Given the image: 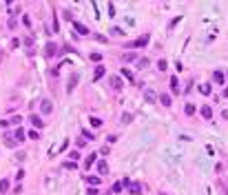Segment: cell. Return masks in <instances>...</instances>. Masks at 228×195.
Returning <instances> with one entry per match:
<instances>
[{
  "instance_id": "cell-33",
  "label": "cell",
  "mask_w": 228,
  "mask_h": 195,
  "mask_svg": "<svg viewBox=\"0 0 228 195\" xmlns=\"http://www.w3.org/2000/svg\"><path fill=\"white\" fill-rule=\"evenodd\" d=\"M201 93L208 95V93H211V84H201Z\"/></svg>"
},
{
  "instance_id": "cell-11",
  "label": "cell",
  "mask_w": 228,
  "mask_h": 195,
  "mask_svg": "<svg viewBox=\"0 0 228 195\" xmlns=\"http://www.w3.org/2000/svg\"><path fill=\"white\" fill-rule=\"evenodd\" d=\"M111 84H113V89H115V91H122V80H120L117 76H113V78H111Z\"/></svg>"
},
{
  "instance_id": "cell-1",
  "label": "cell",
  "mask_w": 228,
  "mask_h": 195,
  "mask_svg": "<svg viewBox=\"0 0 228 195\" xmlns=\"http://www.w3.org/2000/svg\"><path fill=\"white\" fill-rule=\"evenodd\" d=\"M146 44H148V33L140 36V38L133 40V42H129V44H126V49H142V47H146Z\"/></svg>"
},
{
  "instance_id": "cell-38",
  "label": "cell",
  "mask_w": 228,
  "mask_h": 195,
  "mask_svg": "<svg viewBox=\"0 0 228 195\" xmlns=\"http://www.w3.org/2000/svg\"><path fill=\"white\" fill-rule=\"evenodd\" d=\"M221 115H224V118H226V120H228V111H224V113H221Z\"/></svg>"
},
{
  "instance_id": "cell-40",
  "label": "cell",
  "mask_w": 228,
  "mask_h": 195,
  "mask_svg": "<svg viewBox=\"0 0 228 195\" xmlns=\"http://www.w3.org/2000/svg\"><path fill=\"white\" fill-rule=\"evenodd\" d=\"M160 195H168V193H160Z\"/></svg>"
},
{
  "instance_id": "cell-16",
  "label": "cell",
  "mask_w": 228,
  "mask_h": 195,
  "mask_svg": "<svg viewBox=\"0 0 228 195\" xmlns=\"http://www.w3.org/2000/svg\"><path fill=\"white\" fill-rule=\"evenodd\" d=\"M75 84H78V76H71V78H69V87H67V91H69V93H71V91H73V87H75Z\"/></svg>"
},
{
  "instance_id": "cell-27",
  "label": "cell",
  "mask_w": 228,
  "mask_h": 195,
  "mask_svg": "<svg viewBox=\"0 0 228 195\" xmlns=\"http://www.w3.org/2000/svg\"><path fill=\"white\" fill-rule=\"evenodd\" d=\"M82 138H84V140H95V135H93L91 131H87V129L82 131Z\"/></svg>"
},
{
  "instance_id": "cell-19",
  "label": "cell",
  "mask_w": 228,
  "mask_h": 195,
  "mask_svg": "<svg viewBox=\"0 0 228 195\" xmlns=\"http://www.w3.org/2000/svg\"><path fill=\"white\" fill-rule=\"evenodd\" d=\"M5 144L9 146V149H13V146H16L18 142H16V138H11V135H7V138H5Z\"/></svg>"
},
{
  "instance_id": "cell-22",
  "label": "cell",
  "mask_w": 228,
  "mask_h": 195,
  "mask_svg": "<svg viewBox=\"0 0 228 195\" xmlns=\"http://www.w3.org/2000/svg\"><path fill=\"white\" fill-rule=\"evenodd\" d=\"M9 191V180H0V193H7Z\"/></svg>"
},
{
  "instance_id": "cell-8",
  "label": "cell",
  "mask_w": 228,
  "mask_h": 195,
  "mask_svg": "<svg viewBox=\"0 0 228 195\" xmlns=\"http://www.w3.org/2000/svg\"><path fill=\"white\" fill-rule=\"evenodd\" d=\"M29 122H31V124H33L36 129H42V127H44V122H42V118H40V115H31V118H29Z\"/></svg>"
},
{
  "instance_id": "cell-18",
  "label": "cell",
  "mask_w": 228,
  "mask_h": 195,
  "mask_svg": "<svg viewBox=\"0 0 228 195\" xmlns=\"http://www.w3.org/2000/svg\"><path fill=\"white\" fill-rule=\"evenodd\" d=\"M144 100L146 102H155V93L153 91H144Z\"/></svg>"
},
{
  "instance_id": "cell-32",
  "label": "cell",
  "mask_w": 228,
  "mask_h": 195,
  "mask_svg": "<svg viewBox=\"0 0 228 195\" xmlns=\"http://www.w3.org/2000/svg\"><path fill=\"white\" fill-rule=\"evenodd\" d=\"M69 158H71V162H78V158H80V153H78V151H71V155H69Z\"/></svg>"
},
{
  "instance_id": "cell-25",
  "label": "cell",
  "mask_w": 228,
  "mask_h": 195,
  "mask_svg": "<svg viewBox=\"0 0 228 195\" xmlns=\"http://www.w3.org/2000/svg\"><path fill=\"white\" fill-rule=\"evenodd\" d=\"M122 76H124V78H129V82H133V73H131L129 69H122Z\"/></svg>"
},
{
  "instance_id": "cell-12",
  "label": "cell",
  "mask_w": 228,
  "mask_h": 195,
  "mask_svg": "<svg viewBox=\"0 0 228 195\" xmlns=\"http://www.w3.org/2000/svg\"><path fill=\"white\" fill-rule=\"evenodd\" d=\"M213 80H215V82H217V84H224V73H221V71H219V69H217V71H215V73H213Z\"/></svg>"
},
{
  "instance_id": "cell-20",
  "label": "cell",
  "mask_w": 228,
  "mask_h": 195,
  "mask_svg": "<svg viewBox=\"0 0 228 195\" xmlns=\"http://www.w3.org/2000/svg\"><path fill=\"white\" fill-rule=\"evenodd\" d=\"M24 135H27V133H24L22 129H16V135H13V138H16V142H22V140H24Z\"/></svg>"
},
{
  "instance_id": "cell-35",
  "label": "cell",
  "mask_w": 228,
  "mask_h": 195,
  "mask_svg": "<svg viewBox=\"0 0 228 195\" xmlns=\"http://www.w3.org/2000/svg\"><path fill=\"white\" fill-rule=\"evenodd\" d=\"M78 166V162H64V168H75Z\"/></svg>"
},
{
  "instance_id": "cell-30",
  "label": "cell",
  "mask_w": 228,
  "mask_h": 195,
  "mask_svg": "<svg viewBox=\"0 0 228 195\" xmlns=\"http://www.w3.org/2000/svg\"><path fill=\"white\" fill-rule=\"evenodd\" d=\"M111 33H113V36H124V31H122L120 27H113V29H111Z\"/></svg>"
},
{
  "instance_id": "cell-31",
  "label": "cell",
  "mask_w": 228,
  "mask_h": 195,
  "mask_svg": "<svg viewBox=\"0 0 228 195\" xmlns=\"http://www.w3.org/2000/svg\"><path fill=\"white\" fill-rule=\"evenodd\" d=\"M180 20H182V16H177V18H173V20H171V24H168V29H173V27H175V24L180 22Z\"/></svg>"
},
{
  "instance_id": "cell-37",
  "label": "cell",
  "mask_w": 228,
  "mask_h": 195,
  "mask_svg": "<svg viewBox=\"0 0 228 195\" xmlns=\"http://www.w3.org/2000/svg\"><path fill=\"white\" fill-rule=\"evenodd\" d=\"M29 138H31V140H38L40 133H38V131H29Z\"/></svg>"
},
{
  "instance_id": "cell-4",
  "label": "cell",
  "mask_w": 228,
  "mask_h": 195,
  "mask_svg": "<svg viewBox=\"0 0 228 195\" xmlns=\"http://www.w3.org/2000/svg\"><path fill=\"white\" fill-rule=\"evenodd\" d=\"M171 91L177 95V93H182V87H180V80H177V76L171 78Z\"/></svg>"
},
{
  "instance_id": "cell-10",
  "label": "cell",
  "mask_w": 228,
  "mask_h": 195,
  "mask_svg": "<svg viewBox=\"0 0 228 195\" xmlns=\"http://www.w3.org/2000/svg\"><path fill=\"white\" fill-rule=\"evenodd\" d=\"M40 109H42V113H51L53 107H51V102H49V100H42V102H40Z\"/></svg>"
},
{
  "instance_id": "cell-24",
  "label": "cell",
  "mask_w": 228,
  "mask_h": 195,
  "mask_svg": "<svg viewBox=\"0 0 228 195\" xmlns=\"http://www.w3.org/2000/svg\"><path fill=\"white\" fill-rule=\"evenodd\" d=\"M95 158H97V155H95V153H91V155H89V158H87V162H84V166H87V168H89V166H91V164H93V162H95Z\"/></svg>"
},
{
  "instance_id": "cell-14",
  "label": "cell",
  "mask_w": 228,
  "mask_h": 195,
  "mask_svg": "<svg viewBox=\"0 0 228 195\" xmlns=\"http://www.w3.org/2000/svg\"><path fill=\"white\" fill-rule=\"evenodd\" d=\"M160 102H162L164 107H171V95H168V93H162V95H160Z\"/></svg>"
},
{
  "instance_id": "cell-6",
  "label": "cell",
  "mask_w": 228,
  "mask_h": 195,
  "mask_svg": "<svg viewBox=\"0 0 228 195\" xmlns=\"http://www.w3.org/2000/svg\"><path fill=\"white\" fill-rule=\"evenodd\" d=\"M199 113H201V118H204V120H211V118H213V109H211L208 104L201 107V109H199Z\"/></svg>"
},
{
  "instance_id": "cell-5",
  "label": "cell",
  "mask_w": 228,
  "mask_h": 195,
  "mask_svg": "<svg viewBox=\"0 0 228 195\" xmlns=\"http://www.w3.org/2000/svg\"><path fill=\"white\" fill-rule=\"evenodd\" d=\"M97 173H100V175H107V173H109V164H107V160H100V162H97Z\"/></svg>"
},
{
  "instance_id": "cell-9",
  "label": "cell",
  "mask_w": 228,
  "mask_h": 195,
  "mask_svg": "<svg viewBox=\"0 0 228 195\" xmlns=\"http://www.w3.org/2000/svg\"><path fill=\"white\" fill-rule=\"evenodd\" d=\"M73 29H75V31H78L80 36H87V33H89V29L84 27V24H82V22H73Z\"/></svg>"
},
{
  "instance_id": "cell-39",
  "label": "cell",
  "mask_w": 228,
  "mask_h": 195,
  "mask_svg": "<svg viewBox=\"0 0 228 195\" xmlns=\"http://www.w3.org/2000/svg\"><path fill=\"white\" fill-rule=\"evenodd\" d=\"M224 95H226V98H228V89H224Z\"/></svg>"
},
{
  "instance_id": "cell-2",
  "label": "cell",
  "mask_w": 228,
  "mask_h": 195,
  "mask_svg": "<svg viewBox=\"0 0 228 195\" xmlns=\"http://www.w3.org/2000/svg\"><path fill=\"white\" fill-rule=\"evenodd\" d=\"M44 53H47L49 58H53L56 53H60V49H58V44H56V42H49V44L44 47Z\"/></svg>"
},
{
  "instance_id": "cell-28",
  "label": "cell",
  "mask_w": 228,
  "mask_h": 195,
  "mask_svg": "<svg viewBox=\"0 0 228 195\" xmlns=\"http://www.w3.org/2000/svg\"><path fill=\"white\" fill-rule=\"evenodd\" d=\"M131 120H133V115H131V113H124V115H122V122H124V124H129Z\"/></svg>"
},
{
  "instance_id": "cell-26",
  "label": "cell",
  "mask_w": 228,
  "mask_h": 195,
  "mask_svg": "<svg viewBox=\"0 0 228 195\" xmlns=\"http://www.w3.org/2000/svg\"><path fill=\"white\" fill-rule=\"evenodd\" d=\"M184 111H186V115H193V113H195V104H186Z\"/></svg>"
},
{
  "instance_id": "cell-15",
  "label": "cell",
  "mask_w": 228,
  "mask_h": 195,
  "mask_svg": "<svg viewBox=\"0 0 228 195\" xmlns=\"http://www.w3.org/2000/svg\"><path fill=\"white\" fill-rule=\"evenodd\" d=\"M122 60H124V62H135V60H137V53H124Z\"/></svg>"
},
{
  "instance_id": "cell-21",
  "label": "cell",
  "mask_w": 228,
  "mask_h": 195,
  "mask_svg": "<svg viewBox=\"0 0 228 195\" xmlns=\"http://www.w3.org/2000/svg\"><path fill=\"white\" fill-rule=\"evenodd\" d=\"M87 182H89L91 186H97V184H100V178H97V175H89V178H87Z\"/></svg>"
},
{
  "instance_id": "cell-36",
  "label": "cell",
  "mask_w": 228,
  "mask_h": 195,
  "mask_svg": "<svg viewBox=\"0 0 228 195\" xmlns=\"http://www.w3.org/2000/svg\"><path fill=\"white\" fill-rule=\"evenodd\" d=\"M22 22H24V27H31V20H29V16H22Z\"/></svg>"
},
{
  "instance_id": "cell-7",
  "label": "cell",
  "mask_w": 228,
  "mask_h": 195,
  "mask_svg": "<svg viewBox=\"0 0 228 195\" xmlns=\"http://www.w3.org/2000/svg\"><path fill=\"white\" fill-rule=\"evenodd\" d=\"M104 71H107V67H104V64H97V67H95V76H93V82H97L100 78H102V76H104Z\"/></svg>"
},
{
  "instance_id": "cell-34",
  "label": "cell",
  "mask_w": 228,
  "mask_h": 195,
  "mask_svg": "<svg viewBox=\"0 0 228 195\" xmlns=\"http://www.w3.org/2000/svg\"><path fill=\"white\" fill-rule=\"evenodd\" d=\"M91 60H93V62H100V60H102V56H100V53H91Z\"/></svg>"
},
{
  "instance_id": "cell-29",
  "label": "cell",
  "mask_w": 228,
  "mask_h": 195,
  "mask_svg": "<svg viewBox=\"0 0 228 195\" xmlns=\"http://www.w3.org/2000/svg\"><path fill=\"white\" fill-rule=\"evenodd\" d=\"M166 67H168L166 60H160V62H157V69H160V71H166Z\"/></svg>"
},
{
  "instance_id": "cell-3",
  "label": "cell",
  "mask_w": 228,
  "mask_h": 195,
  "mask_svg": "<svg viewBox=\"0 0 228 195\" xmlns=\"http://www.w3.org/2000/svg\"><path fill=\"white\" fill-rule=\"evenodd\" d=\"M126 186H129L131 195H142V184H140V182H129Z\"/></svg>"
},
{
  "instance_id": "cell-13",
  "label": "cell",
  "mask_w": 228,
  "mask_h": 195,
  "mask_svg": "<svg viewBox=\"0 0 228 195\" xmlns=\"http://www.w3.org/2000/svg\"><path fill=\"white\" fill-rule=\"evenodd\" d=\"M122 188H124V184H122V182H115V184L111 186V191H113V195H120V193H122Z\"/></svg>"
},
{
  "instance_id": "cell-17",
  "label": "cell",
  "mask_w": 228,
  "mask_h": 195,
  "mask_svg": "<svg viewBox=\"0 0 228 195\" xmlns=\"http://www.w3.org/2000/svg\"><path fill=\"white\" fill-rule=\"evenodd\" d=\"M89 122H91V127H93V129H100V127H102V124H104V122H102V120H100V118H91Z\"/></svg>"
},
{
  "instance_id": "cell-23",
  "label": "cell",
  "mask_w": 228,
  "mask_h": 195,
  "mask_svg": "<svg viewBox=\"0 0 228 195\" xmlns=\"http://www.w3.org/2000/svg\"><path fill=\"white\" fill-rule=\"evenodd\" d=\"M148 67V58H140L137 60V69H146Z\"/></svg>"
}]
</instances>
